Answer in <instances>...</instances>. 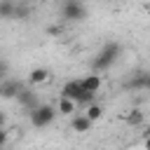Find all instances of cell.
I'll list each match as a JSON object with an SVG mask.
<instances>
[{"label":"cell","instance_id":"14","mask_svg":"<svg viewBox=\"0 0 150 150\" xmlns=\"http://www.w3.org/2000/svg\"><path fill=\"white\" fill-rule=\"evenodd\" d=\"M127 124H131V127L143 124V112H141V110H131V112L127 115Z\"/></svg>","mask_w":150,"mask_h":150},{"label":"cell","instance_id":"16","mask_svg":"<svg viewBox=\"0 0 150 150\" xmlns=\"http://www.w3.org/2000/svg\"><path fill=\"white\" fill-rule=\"evenodd\" d=\"M5 75H7V61H0V82L5 80Z\"/></svg>","mask_w":150,"mask_h":150},{"label":"cell","instance_id":"20","mask_svg":"<svg viewBox=\"0 0 150 150\" xmlns=\"http://www.w3.org/2000/svg\"><path fill=\"white\" fill-rule=\"evenodd\" d=\"M19 2H26V5H30V2H33V0H19Z\"/></svg>","mask_w":150,"mask_h":150},{"label":"cell","instance_id":"18","mask_svg":"<svg viewBox=\"0 0 150 150\" xmlns=\"http://www.w3.org/2000/svg\"><path fill=\"white\" fill-rule=\"evenodd\" d=\"M145 150H150V136L145 138Z\"/></svg>","mask_w":150,"mask_h":150},{"label":"cell","instance_id":"9","mask_svg":"<svg viewBox=\"0 0 150 150\" xmlns=\"http://www.w3.org/2000/svg\"><path fill=\"white\" fill-rule=\"evenodd\" d=\"M89 127H91V120L82 112V115H73V120H70V129L73 131H77V134H84V131H89Z\"/></svg>","mask_w":150,"mask_h":150},{"label":"cell","instance_id":"13","mask_svg":"<svg viewBox=\"0 0 150 150\" xmlns=\"http://www.w3.org/2000/svg\"><path fill=\"white\" fill-rule=\"evenodd\" d=\"M145 84H148V73H141V75H136L127 87H131V89H145Z\"/></svg>","mask_w":150,"mask_h":150},{"label":"cell","instance_id":"2","mask_svg":"<svg viewBox=\"0 0 150 150\" xmlns=\"http://www.w3.org/2000/svg\"><path fill=\"white\" fill-rule=\"evenodd\" d=\"M61 96H66V98L75 101L77 105H84V108H87L89 103H94V96H96V94L84 91L82 84H80V80H70V82H66V84L61 87Z\"/></svg>","mask_w":150,"mask_h":150},{"label":"cell","instance_id":"5","mask_svg":"<svg viewBox=\"0 0 150 150\" xmlns=\"http://www.w3.org/2000/svg\"><path fill=\"white\" fill-rule=\"evenodd\" d=\"M21 82L19 80H9V77H5L2 82H0V98H16V94L21 91Z\"/></svg>","mask_w":150,"mask_h":150},{"label":"cell","instance_id":"19","mask_svg":"<svg viewBox=\"0 0 150 150\" xmlns=\"http://www.w3.org/2000/svg\"><path fill=\"white\" fill-rule=\"evenodd\" d=\"M145 89L150 91V73H148V84H145Z\"/></svg>","mask_w":150,"mask_h":150},{"label":"cell","instance_id":"11","mask_svg":"<svg viewBox=\"0 0 150 150\" xmlns=\"http://www.w3.org/2000/svg\"><path fill=\"white\" fill-rule=\"evenodd\" d=\"M14 0H0V19H14Z\"/></svg>","mask_w":150,"mask_h":150},{"label":"cell","instance_id":"6","mask_svg":"<svg viewBox=\"0 0 150 150\" xmlns=\"http://www.w3.org/2000/svg\"><path fill=\"white\" fill-rule=\"evenodd\" d=\"M49 80H52V70L49 68H33L30 75H28V84H33V87L47 84Z\"/></svg>","mask_w":150,"mask_h":150},{"label":"cell","instance_id":"7","mask_svg":"<svg viewBox=\"0 0 150 150\" xmlns=\"http://www.w3.org/2000/svg\"><path fill=\"white\" fill-rule=\"evenodd\" d=\"M16 101H19L21 105H26L28 110H33V108L38 105V94H33V89H26V87H21V91L16 94Z\"/></svg>","mask_w":150,"mask_h":150},{"label":"cell","instance_id":"1","mask_svg":"<svg viewBox=\"0 0 150 150\" xmlns=\"http://www.w3.org/2000/svg\"><path fill=\"white\" fill-rule=\"evenodd\" d=\"M122 54V45L120 42H105L103 47H101V52L94 56V61H91V68H94V73H103V70H108L115 61H117V56Z\"/></svg>","mask_w":150,"mask_h":150},{"label":"cell","instance_id":"3","mask_svg":"<svg viewBox=\"0 0 150 150\" xmlns=\"http://www.w3.org/2000/svg\"><path fill=\"white\" fill-rule=\"evenodd\" d=\"M54 117H56V108L49 105V103H38V105L30 110V124H33L35 129L49 127V124L54 122Z\"/></svg>","mask_w":150,"mask_h":150},{"label":"cell","instance_id":"8","mask_svg":"<svg viewBox=\"0 0 150 150\" xmlns=\"http://www.w3.org/2000/svg\"><path fill=\"white\" fill-rule=\"evenodd\" d=\"M80 84H82V89H84V91L96 94V91L101 89V75H98V73H91V75L82 77V80H80Z\"/></svg>","mask_w":150,"mask_h":150},{"label":"cell","instance_id":"4","mask_svg":"<svg viewBox=\"0 0 150 150\" xmlns=\"http://www.w3.org/2000/svg\"><path fill=\"white\" fill-rule=\"evenodd\" d=\"M61 16H63V21H70V23L73 21H82L87 16V7H84L82 0H63Z\"/></svg>","mask_w":150,"mask_h":150},{"label":"cell","instance_id":"12","mask_svg":"<svg viewBox=\"0 0 150 150\" xmlns=\"http://www.w3.org/2000/svg\"><path fill=\"white\" fill-rule=\"evenodd\" d=\"M84 115H87V117H89L91 122H96V120H101V115H103V108H101V105H98V103L94 101V103H89V105H87Z\"/></svg>","mask_w":150,"mask_h":150},{"label":"cell","instance_id":"21","mask_svg":"<svg viewBox=\"0 0 150 150\" xmlns=\"http://www.w3.org/2000/svg\"><path fill=\"white\" fill-rule=\"evenodd\" d=\"M148 136H150V127H148Z\"/></svg>","mask_w":150,"mask_h":150},{"label":"cell","instance_id":"10","mask_svg":"<svg viewBox=\"0 0 150 150\" xmlns=\"http://www.w3.org/2000/svg\"><path fill=\"white\" fill-rule=\"evenodd\" d=\"M56 112H61V115H75V112H77V103L70 101V98H66V96H59Z\"/></svg>","mask_w":150,"mask_h":150},{"label":"cell","instance_id":"15","mask_svg":"<svg viewBox=\"0 0 150 150\" xmlns=\"http://www.w3.org/2000/svg\"><path fill=\"white\" fill-rule=\"evenodd\" d=\"M5 145H7V129L2 127V129H0V150H2Z\"/></svg>","mask_w":150,"mask_h":150},{"label":"cell","instance_id":"17","mask_svg":"<svg viewBox=\"0 0 150 150\" xmlns=\"http://www.w3.org/2000/svg\"><path fill=\"white\" fill-rule=\"evenodd\" d=\"M5 122H7V120H5V112H0V129L5 127Z\"/></svg>","mask_w":150,"mask_h":150}]
</instances>
